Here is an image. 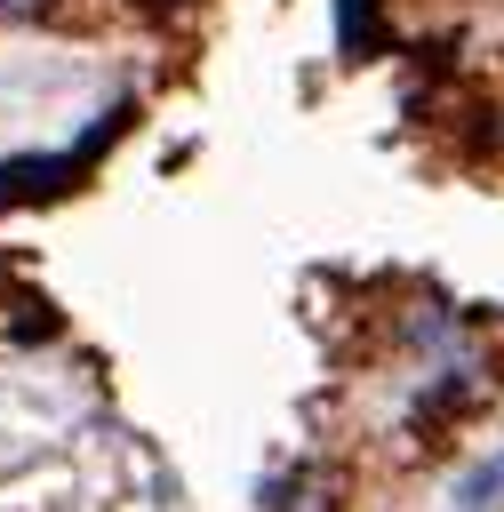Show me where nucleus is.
<instances>
[{
    "label": "nucleus",
    "instance_id": "f257e3e1",
    "mask_svg": "<svg viewBox=\"0 0 504 512\" xmlns=\"http://www.w3.org/2000/svg\"><path fill=\"white\" fill-rule=\"evenodd\" d=\"M112 128H120V120H96V128H88V136H80L72 152H48V160H8V168H0V208H16V200H56V192H72V176L88 168V152H96V144H104Z\"/></svg>",
    "mask_w": 504,
    "mask_h": 512
},
{
    "label": "nucleus",
    "instance_id": "f03ea898",
    "mask_svg": "<svg viewBox=\"0 0 504 512\" xmlns=\"http://www.w3.org/2000/svg\"><path fill=\"white\" fill-rule=\"evenodd\" d=\"M336 48L344 56H376L384 48V0H336Z\"/></svg>",
    "mask_w": 504,
    "mask_h": 512
},
{
    "label": "nucleus",
    "instance_id": "7ed1b4c3",
    "mask_svg": "<svg viewBox=\"0 0 504 512\" xmlns=\"http://www.w3.org/2000/svg\"><path fill=\"white\" fill-rule=\"evenodd\" d=\"M496 488H504V456H496V464H480V472L464 480V512H488V504H496Z\"/></svg>",
    "mask_w": 504,
    "mask_h": 512
},
{
    "label": "nucleus",
    "instance_id": "20e7f679",
    "mask_svg": "<svg viewBox=\"0 0 504 512\" xmlns=\"http://www.w3.org/2000/svg\"><path fill=\"white\" fill-rule=\"evenodd\" d=\"M144 8H176V0H144Z\"/></svg>",
    "mask_w": 504,
    "mask_h": 512
},
{
    "label": "nucleus",
    "instance_id": "39448f33",
    "mask_svg": "<svg viewBox=\"0 0 504 512\" xmlns=\"http://www.w3.org/2000/svg\"><path fill=\"white\" fill-rule=\"evenodd\" d=\"M0 8H24V0H0Z\"/></svg>",
    "mask_w": 504,
    "mask_h": 512
}]
</instances>
